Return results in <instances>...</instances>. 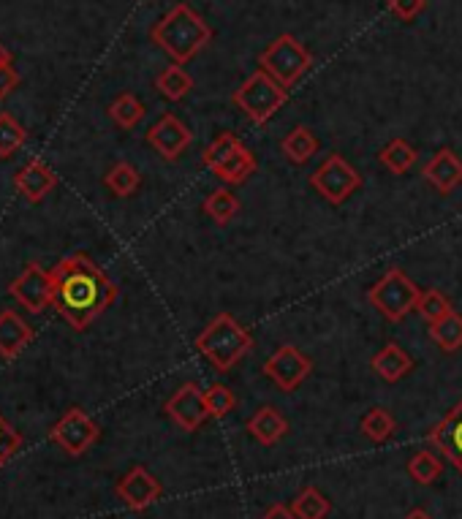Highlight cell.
<instances>
[{"label":"cell","mask_w":462,"mask_h":519,"mask_svg":"<svg viewBox=\"0 0 462 519\" xmlns=\"http://www.w3.org/2000/svg\"><path fill=\"white\" fill-rule=\"evenodd\" d=\"M419 297H422V289L400 267H392L384 278L373 283V289L367 291L370 305L389 321H403L411 310H416Z\"/></svg>","instance_id":"8992f818"},{"label":"cell","mask_w":462,"mask_h":519,"mask_svg":"<svg viewBox=\"0 0 462 519\" xmlns=\"http://www.w3.org/2000/svg\"><path fill=\"white\" fill-rule=\"evenodd\" d=\"M240 145H242V142L234 134L215 136V139H212L210 145H207V150H204V155H202L204 166H207V169H218V166H221L223 161H226V158H229V155L234 153V150H237Z\"/></svg>","instance_id":"d6a6232c"},{"label":"cell","mask_w":462,"mask_h":519,"mask_svg":"<svg viewBox=\"0 0 462 519\" xmlns=\"http://www.w3.org/2000/svg\"><path fill=\"white\" fill-rule=\"evenodd\" d=\"M20 446H22V435L17 433V430H14L3 416H0V468H3L14 454L20 452Z\"/></svg>","instance_id":"e575fe53"},{"label":"cell","mask_w":462,"mask_h":519,"mask_svg":"<svg viewBox=\"0 0 462 519\" xmlns=\"http://www.w3.org/2000/svg\"><path fill=\"white\" fill-rule=\"evenodd\" d=\"M416 158H419V153H416L414 147L408 145L405 139H392V142L378 153V161H381V164H384L392 174L411 172L416 164Z\"/></svg>","instance_id":"d4e9b609"},{"label":"cell","mask_w":462,"mask_h":519,"mask_svg":"<svg viewBox=\"0 0 462 519\" xmlns=\"http://www.w3.org/2000/svg\"><path fill=\"white\" fill-rule=\"evenodd\" d=\"M280 150H283V155L289 158L291 164H308L310 158L318 153V139L316 134L310 131V128H305V125H297L294 131H291L283 142H280Z\"/></svg>","instance_id":"44dd1931"},{"label":"cell","mask_w":462,"mask_h":519,"mask_svg":"<svg viewBox=\"0 0 462 519\" xmlns=\"http://www.w3.org/2000/svg\"><path fill=\"white\" fill-rule=\"evenodd\" d=\"M405 519H433V517H430L427 511L416 509V511H411V514H408V517H405Z\"/></svg>","instance_id":"ab89813d"},{"label":"cell","mask_w":462,"mask_h":519,"mask_svg":"<svg viewBox=\"0 0 462 519\" xmlns=\"http://www.w3.org/2000/svg\"><path fill=\"white\" fill-rule=\"evenodd\" d=\"M329 500L321 495V490L316 487H308V490H302L297 498L291 500V511H294V517L297 519H324L329 514Z\"/></svg>","instance_id":"f1b7e54d"},{"label":"cell","mask_w":462,"mask_h":519,"mask_svg":"<svg viewBox=\"0 0 462 519\" xmlns=\"http://www.w3.org/2000/svg\"><path fill=\"white\" fill-rule=\"evenodd\" d=\"M14 185H17V191H20L28 202H41V199L58 185V174L52 172L44 161L33 158V161H28V164L17 172Z\"/></svg>","instance_id":"2e32d148"},{"label":"cell","mask_w":462,"mask_h":519,"mask_svg":"<svg viewBox=\"0 0 462 519\" xmlns=\"http://www.w3.org/2000/svg\"><path fill=\"white\" fill-rule=\"evenodd\" d=\"M373 370H376L384 381L389 384H395V381H403L405 375L414 370V362H411V356L405 354L403 346H397V343H386L376 356H373Z\"/></svg>","instance_id":"d6986e66"},{"label":"cell","mask_w":462,"mask_h":519,"mask_svg":"<svg viewBox=\"0 0 462 519\" xmlns=\"http://www.w3.org/2000/svg\"><path fill=\"white\" fill-rule=\"evenodd\" d=\"M359 430L365 438H370L373 443H384L389 441L397 430V422L395 416L389 414L386 408H370L365 416H362V422H359Z\"/></svg>","instance_id":"484cf974"},{"label":"cell","mask_w":462,"mask_h":519,"mask_svg":"<svg viewBox=\"0 0 462 519\" xmlns=\"http://www.w3.org/2000/svg\"><path fill=\"white\" fill-rule=\"evenodd\" d=\"M207 408H210V416L212 419H223V416H229L234 408H237V397L231 392L229 386L223 384H212L207 392Z\"/></svg>","instance_id":"836d02e7"},{"label":"cell","mask_w":462,"mask_h":519,"mask_svg":"<svg viewBox=\"0 0 462 519\" xmlns=\"http://www.w3.org/2000/svg\"><path fill=\"white\" fill-rule=\"evenodd\" d=\"M9 294L28 313H41L52 305V297H55V280H52V272H47L39 264H28L22 275L9 286Z\"/></svg>","instance_id":"9c48e42d"},{"label":"cell","mask_w":462,"mask_h":519,"mask_svg":"<svg viewBox=\"0 0 462 519\" xmlns=\"http://www.w3.org/2000/svg\"><path fill=\"white\" fill-rule=\"evenodd\" d=\"M427 9V0H389V11L400 22H414Z\"/></svg>","instance_id":"d590c367"},{"label":"cell","mask_w":462,"mask_h":519,"mask_svg":"<svg viewBox=\"0 0 462 519\" xmlns=\"http://www.w3.org/2000/svg\"><path fill=\"white\" fill-rule=\"evenodd\" d=\"M204 212L210 215L218 226H229L234 215L240 212V199L229 191V188H218L204 199Z\"/></svg>","instance_id":"4316f807"},{"label":"cell","mask_w":462,"mask_h":519,"mask_svg":"<svg viewBox=\"0 0 462 519\" xmlns=\"http://www.w3.org/2000/svg\"><path fill=\"white\" fill-rule=\"evenodd\" d=\"M430 337H433V343L441 351L446 354H454V351H460L462 348V316L460 313H449L446 318L441 321H435L430 324Z\"/></svg>","instance_id":"603a6c76"},{"label":"cell","mask_w":462,"mask_h":519,"mask_svg":"<svg viewBox=\"0 0 462 519\" xmlns=\"http://www.w3.org/2000/svg\"><path fill=\"white\" fill-rule=\"evenodd\" d=\"M55 297L52 308L66 318L71 329H87L117 299V286L93 261L77 253L52 270Z\"/></svg>","instance_id":"6da1fadb"},{"label":"cell","mask_w":462,"mask_h":519,"mask_svg":"<svg viewBox=\"0 0 462 519\" xmlns=\"http://www.w3.org/2000/svg\"><path fill=\"white\" fill-rule=\"evenodd\" d=\"M289 101V90L283 85H278L275 79L267 74V71H253L251 77L245 79L234 96H231V104L240 109L242 115H248V120L256 125L270 123L272 117L278 115L283 104Z\"/></svg>","instance_id":"277c9868"},{"label":"cell","mask_w":462,"mask_h":519,"mask_svg":"<svg viewBox=\"0 0 462 519\" xmlns=\"http://www.w3.org/2000/svg\"><path fill=\"white\" fill-rule=\"evenodd\" d=\"M212 172H215V177L223 180L226 185H242L253 172H256V155L245 145H240L218 169H212Z\"/></svg>","instance_id":"ffe728a7"},{"label":"cell","mask_w":462,"mask_h":519,"mask_svg":"<svg viewBox=\"0 0 462 519\" xmlns=\"http://www.w3.org/2000/svg\"><path fill=\"white\" fill-rule=\"evenodd\" d=\"M191 142V128L177 115H164L158 123L150 125V131H147V145L153 147L164 161H177L188 150Z\"/></svg>","instance_id":"7c38bea8"},{"label":"cell","mask_w":462,"mask_h":519,"mask_svg":"<svg viewBox=\"0 0 462 519\" xmlns=\"http://www.w3.org/2000/svg\"><path fill=\"white\" fill-rule=\"evenodd\" d=\"M155 87H158L161 96L169 98V101H183L193 90V79L183 66L174 63V66H166L164 71L155 77Z\"/></svg>","instance_id":"7402d4cb"},{"label":"cell","mask_w":462,"mask_h":519,"mask_svg":"<svg viewBox=\"0 0 462 519\" xmlns=\"http://www.w3.org/2000/svg\"><path fill=\"white\" fill-rule=\"evenodd\" d=\"M430 443L462 473V400L446 414L441 424H435Z\"/></svg>","instance_id":"5bb4252c"},{"label":"cell","mask_w":462,"mask_h":519,"mask_svg":"<svg viewBox=\"0 0 462 519\" xmlns=\"http://www.w3.org/2000/svg\"><path fill=\"white\" fill-rule=\"evenodd\" d=\"M424 180L433 185L438 193H452L462 185V161L452 147H443L424 164Z\"/></svg>","instance_id":"9a60e30c"},{"label":"cell","mask_w":462,"mask_h":519,"mask_svg":"<svg viewBox=\"0 0 462 519\" xmlns=\"http://www.w3.org/2000/svg\"><path fill=\"white\" fill-rule=\"evenodd\" d=\"M161 492H164L161 481L142 465L131 468L123 479L117 481V498L134 511H145L147 506H153L155 500L161 498Z\"/></svg>","instance_id":"4fadbf2b"},{"label":"cell","mask_w":462,"mask_h":519,"mask_svg":"<svg viewBox=\"0 0 462 519\" xmlns=\"http://www.w3.org/2000/svg\"><path fill=\"white\" fill-rule=\"evenodd\" d=\"M264 519H297L291 506H283V503H272L270 509L264 511Z\"/></svg>","instance_id":"74e56055"},{"label":"cell","mask_w":462,"mask_h":519,"mask_svg":"<svg viewBox=\"0 0 462 519\" xmlns=\"http://www.w3.org/2000/svg\"><path fill=\"white\" fill-rule=\"evenodd\" d=\"M25 139H28L25 128L11 115L0 112V158H9V155L17 153L25 145Z\"/></svg>","instance_id":"1f68e13d"},{"label":"cell","mask_w":462,"mask_h":519,"mask_svg":"<svg viewBox=\"0 0 462 519\" xmlns=\"http://www.w3.org/2000/svg\"><path fill=\"white\" fill-rule=\"evenodd\" d=\"M452 302L446 294H441L438 289H427L422 291V297L416 302V313L427 321V324H435V321H441L452 313Z\"/></svg>","instance_id":"4dcf8cb0"},{"label":"cell","mask_w":462,"mask_h":519,"mask_svg":"<svg viewBox=\"0 0 462 519\" xmlns=\"http://www.w3.org/2000/svg\"><path fill=\"white\" fill-rule=\"evenodd\" d=\"M150 39L164 49L177 66H183L210 44L212 28L188 3H177L166 11L161 22H155V28L150 30Z\"/></svg>","instance_id":"7a4b0ae2"},{"label":"cell","mask_w":462,"mask_h":519,"mask_svg":"<svg viewBox=\"0 0 462 519\" xmlns=\"http://www.w3.org/2000/svg\"><path fill=\"white\" fill-rule=\"evenodd\" d=\"M30 340H33V327L28 321L14 310H3L0 313V356L14 359Z\"/></svg>","instance_id":"ac0fdd59"},{"label":"cell","mask_w":462,"mask_h":519,"mask_svg":"<svg viewBox=\"0 0 462 519\" xmlns=\"http://www.w3.org/2000/svg\"><path fill=\"white\" fill-rule=\"evenodd\" d=\"M104 185L109 191L120 196V199H126V196H134L139 191V185H142V174L136 169L134 164H128V161H120L115 164L104 177Z\"/></svg>","instance_id":"cb8c5ba5"},{"label":"cell","mask_w":462,"mask_h":519,"mask_svg":"<svg viewBox=\"0 0 462 519\" xmlns=\"http://www.w3.org/2000/svg\"><path fill=\"white\" fill-rule=\"evenodd\" d=\"M196 348L218 373H229L253 348V335L231 313H221L196 337Z\"/></svg>","instance_id":"3957f363"},{"label":"cell","mask_w":462,"mask_h":519,"mask_svg":"<svg viewBox=\"0 0 462 519\" xmlns=\"http://www.w3.org/2000/svg\"><path fill=\"white\" fill-rule=\"evenodd\" d=\"M145 104L134 96V93H123V96H117L109 106V117L115 120V125L120 128H136V125L145 120Z\"/></svg>","instance_id":"83f0119b"},{"label":"cell","mask_w":462,"mask_h":519,"mask_svg":"<svg viewBox=\"0 0 462 519\" xmlns=\"http://www.w3.org/2000/svg\"><path fill=\"white\" fill-rule=\"evenodd\" d=\"M164 411L169 414L177 427H183L185 433L199 430L207 419H210V408H207V397L199 384H183L166 400Z\"/></svg>","instance_id":"8fae6325"},{"label":"cell","mask_w":462,"mask_h":519,"mask_svg":"<svg viewBox=\"0 0 462 519\" xmlns=\"http://www.w3.org/2000/svg\"><path fill=\"white\" fill-rule=\"evenodd\" d=\"M310 185L316 188L321 199H327L329 204H346L354 193L362 188V174L348 164L340 153H329L318 169L310 174Z\"/></svg>","instance_id":"52a82bcc"},{"label":"cell","mask_w":462,"mask_h":519,"mask_svg":"<svg viewBox=\"0 0 462 519\" xmlns=\"http://www.w3.org/2000/svg\"><path fill=\"white\" fill-rule=\"evenodd\" d=\"M248 433L264 446H275L289 435V419L280 414V408L275 405H264L248 419Z\"/></svg>","instance_id":"e0dca14e"},{"label":"cell","mask_w":462,"mask_h":519,"mask_svg":"<svg viewBox=\"0 0 462 519\" xmlns=\"http://www.w3.org/2000/svg\"><path fill=\"white\" fill-rule=\"evenodd\" d=\"M98 438H101L98 424L82 408L66 411L63 419L52 427V441L58 443L68 457H82Z\"/></svg>","instance_id":"ba28073f"},{"label":"cell","mask_w":462,"mask_h":519,"mask_svg":"<svg viewBox=\"0 0 462 519\" xmlns=\"http://www.w3.org/2000/svg\"><path fill=\"white\" fill-rule=\"evenodd\" d=\"M443 462L441 457H435L433 452H416L411 460H408V476L416 481V484H433V481L441 479Z\"/></svg>","instance_id":"f546056e"},{"label":"cell","mask_w":462,"mask_h":519,"mask_svg":"<svg viewBox=\"0 0 462 519\" xmlns=\"http://www.w3.org/2000/svg\"><path fill=\"white\" fill-rule=\"evenodd\" d=\"M20 85V74H17V68L11 66H0V101L6 96H11L14 90Z\"/></svg>","instance_id":"8d00e7d4"},{"label":"cell","mask_w":462,"mask_h":519,"mask_svg":"<svg viewBox=\"0 0 462 519\" xmlns=\"http://www.w3.org/2000/svg\"><path fill=\"white\" fill-rule=\"evenodd\" d=\"M259 66L261 71H267L278 85H283L289 90V87L297 85L299 79L308 74V68L313 66V55L305 49L302 41L294 39L291 33H283V36H278L270 47L261 52Z\"/></svg>","instance_id":"5b68a950"},{"label":"cell","mask_w":462,"mask_h":519,"mask_svg":"<svg viewBox=\"0 0 462 519\" xmlns=\"http://www.w3.org/2000/svg\"><path fill=\"white\" fill-rule=\"evenodd\" d=\"M11 63V55H9V49L3 47V44H0V66H9Z\"/></svg>","instance_id":"f35d334b"},{"label":"cell","mask_w":462,"mask_h":519,"mask_svg":"<svg viewBox=\"0 0 462 519\" xmlns=\"http://www.w3.org/2000/svg\"><path fill=\"white\" fill-rule=\"evenodd\" d=\"M310 373H313V359L302 354L297 346H280L264 362V375L283 392H294Z\"/></svg>","instance_id":"30bf717a"}]
</instances>
